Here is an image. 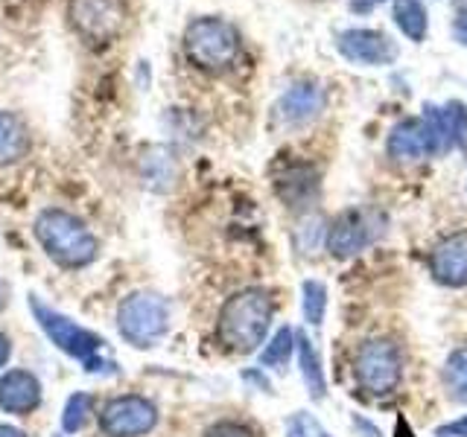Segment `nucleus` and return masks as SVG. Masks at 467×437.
I'll use <instances>...</instances> for the list:
<instances>
[{
	"instance_id": "obj_1",
	"label": "nucleus",
	"mask_w": 467,
	"mask_h": 437,
	"mask_svg": "<svg viewBox=\"0 0 467 437\" xmlns=\"http://www.w3.org/2000/svg\"><path fill=\"white\" fill-rule=\"evenodd\" d=\"M275 300L266 289H243L231 295L216 320V339L231 353H254L266 341V332L272 327Z\"/></svg>"
},
{
	"instance_id": "obj_2",
	"label": "nucleus",
	"mask_w": 467,
	"mask_h": 437,
	"mask_svg": "<svg viewBox=\"0 0 467 437\" xmlns=\"http://www.w3.org/2000/svg\"><path fill=\"white\" fill-rule=\"evenodd\" d=\"M36 239L62 269H85L99 254V242L82 218L67 210L50 208L36 218Z\"/></svg>"
},
{
	"instance_id": "obj_3",
	"label": "nucleus",
	"mask_w": 467,
	"mask_h": 437,
	"mask_svg": "<svg viewBox=\"0 0 467 437\" xmlns=\"http://www.w3.org/2000/svg\"><path fill=\"white\" fill-rule=\"evenodd\" d=\"M29 310H33L44 335H47L65 356L82 361L88 373H114L117 364L102 356V350H106V339H102V335L85 330L82 324L65 318L62 312H56L53 306L41 303L36 295H29Z\"/></svg>"
},
{
	"instance_id": "obj_4",
	"label": "nucleus",
	"mask_w": 467,
	"mask_h": 437,
	"mask_svg": "<svg viewBox=\"0 0 467 437\" xmlns=\"http://www.w3.org/2000/svg\"><path fill=\"white\" fill-rule=\"evenodd\" d=\"M117 330L123 339L138 347H155L170 330V306L155 291H135L117 310Z\"/></svg>"
},
{
	"instance_id": "obj_5",
	"label": "nucleus",
	"mask_w": 467,
	"mask_h": 437,
	"mask_svg": "<svg viewBox=\"0 0 467 437\" xmlns=\"http://www.w3.org/2000/svg\"><path fill=\"white\" fill-rule=\"evenodd\" d=\"M184 53L202 70H225L240 53V36L223 18H199L184 29Z\"/></svg>"
},
{
	"instance_id": "obj_6",
	"label": "nucleus",
	"mask_w": 467,
	"mask_h": 437,
	"mask_svg": "<svg viewBox=\"0 0 467 437\" xmlns=\"http://www.w3.org/2000/svg\"><path fill=\"white\" fill-rule=\"evenodd\" d=\"M354 371H357L359 385L368 393H374V397L391 393L400 385V376H403V359H400L398 344L389 339L365 341L357 350Z\"/></svg>"
},
{
	"instance_id": "obj_7",
	"label": "nucleus",
	"mask_w": 467,
	"mask_h": 437,
	"mask_svg": "<svg viewBox=\"0 0 467 437\" xmlns=\"http://www.w3.org/2000/svg\"><path fill=\"white\" fill-rule=\"evenodd\" d=\"M67 18L82 38L94 44H109L123 33L126 4L123 0H70Z\"/></svg>"
},
{
	"instance_id": "obj_8",
	"label": "nucleus",
	"mask_w": 467,
	"mask_h": 437,
	"mask_svg": "<svg viewBox=\"0 0 467 437\" xmlns=\"http://www.w3.org/2000/svg\"><path fill=\"white\" fill-rule=\"evenodd\" d=\"M158 408L138 393L114 397L102 405L99 412V429L109 437H143L155 429Z\"/></svg>"
},
{
	"instance_id": "obj_9",
	"label": "nucleus",
	"mask_w": 467,
	"mask_h": 437,
	"mask_svg": "<svg viewBox=\"0 0 467 437\" xmlns=\"http://www.w3.org/2000/svg\"><path fill=\"white\" fill-rule=\"evenodd\" d=\"M339 53L354 65L383 67L398 58V44L377 29H345L339 36Z\"/></svg>"
},
{
	"instance_id": "obj_10",
	"label": "nucleus",
	"mask_w": 467,
	"mask_h": 437,
	"mask_svg": "<svg viewBox=\"0 0 467 437\" xmlns=\"http://www.w3.org/2000/svg\"><path fill=\"white\" fill-rule=\"evenodd\" d=\"M377 222L371 218V213L365 210H348L333 222L330 233H327V251L336 259H348L359 254L365 245H368L377 237Z\"/></svg>"
},
{
	"instance_id": "obj_11",
	"label": "nucleus",
	"mask_w": 467,
	"mask_h": 437,
	"mask_svg": "<svg viewBox=\"0 0 467 437\" xmlns=\"http://www.w3.org/2000/svg\"><path fill=\"white\" fill-rule=\"evenodd\" d=\"M432 274L438 283L462 289L467 286V230H459L435 245L432 251Z\"/></svg>"
},
{
	"instance_id": "obj_12",
	"label": "nucleus",
	"mask_w": 467,
	"mask_h": 437,
	"mask_svg": "<svg viewBox=\"0 0 467 437\" xmlns=\"http://www.w3.org/2000/svg\"><path fill=\"white\" fill-rule=\"evenodd\" d=\"M41 405V382L29 371H9L0 376V408L6 414H29Z\"/></svg>"
},
{
	"instance_id": "obj_13",
	"label": "nucleus",
	"mask_w": 467,
	"mask_h": 437,
	"mask_svg": "<svg viewBox=\"0 0 467 437\" xmlns=\"http://www.w3.org/2000/svg\"><path fill=\"white\" fill-rule=\"evenodd\" d=\"M321 106H325L321 85H316V82H298V85L289 87L281 102H277V114H281L284 123L301 126L306 120H313V117L321 111Z\"/></svg>"
},
{
	"instance_id": "obj_14",
	"label": "nucleus",
	"mask_w": 467,
	"mask_h": 437,
	"mask_svg": "<svg viewBox=\"0 0 467 437\" xmlns=\"http://www.w3.org/2000/svg\"><path fill=\"white\" fill-rule=\"evenodd\" d=\"M389 155L394 160H420L423 155H432L423 120H403L394 126L389 135Z\"/></svg>"
},
{
	"instance_id": "obj_15",
	"label": "nucleus",
	"mask_w": 467,
	"mask_h": 437,
	"mask_svg": "<svg viewBox=\"0 0 467 437\" xmlns=\"http://www.w3.org/2000/svg\"><path fill=\"white\" fill-rule=\"evenodd\" d=\"M29 152V131L21 117L0 111V164H18Z\"/></svg>"
},
{
	"instance_id": "obj_16",
	"label": "nucleus",
	"mask_w": 467,
	"mask_h": 437,
	"mask_svg": "<svg viewBox=\"0 0 467 437\" xmlns=\"http://www.w3.org/2000/svg\"><path fill=\"white\" fill-rule=\"evenodd\" d=\"M296 347H298V364H301V376L306 382V391H310L313 400H325L327 393V382H325V371H321V359H318V350L313 347V341L306 339L304 332L296 335Z\"/></svg>"
},
{
	"instance_id": "obj_17",
	"label": "nucleus",
	"mask_w": 467,
	"mask_h": 437,
	"mask_svg": "<svg viewBox=\"0 0 467 437\" xmlns=\"http://www.w3.org/2000/svg\"><path fill=\"white\" fill-rule=\"evenodd\" d=\"M316 187H318V181L310 167H292L277 178V196L296 208V204L306 201L316 193Z\"/></svg>"
},
{
	"instance_id": "obj_18",
	"label": "nucleus",
	"mask_w": 467,
	"mask_h": 437,
	"mask_svg": "<svg viewBox=\"0 0 467 437\" xmlns=\"http://www.w3.org/2000/svg\"><path fill=\"white\" fill-rule=\"evenodd\" d=\"M391 15L406 38L412 41L427 38V6H423V0H394Z\"/></svg>"
},
{
	"instance_id": "obj_19",
	"label": "nucleus",
	"mask_w": 467,
	"mask_h": 437,
	"mask_svg": "<svg viewBox=\"0 0 467 437\" xmlns=\"http://www.w3.org/2000/svg\"><path fill=\"white\" fill-rule=\"evenodd\" d=\"M143 178L152 189H167L175 178L172 160L167 155V149H150L143 158Z\"/></svg>"
},
{
	"instance_id": "obj_20",
	"label": "nucleus",
	"mask_w": 467,
	"mask_h": 437,
	"mask_svg": "<svg viewBox=\"0 0 467 437\" xmlns=\"http://www.w3.org/2000/svg\"><path fill=\"white\" fill-rule=\"evenodd\" d=\"M444 382L450 388V397L462 405H467V347H459L456 353L447 359Z\"/></svg>"
},
{
	"instance_id": "obj_21",
	"label": "nucleus",
	"mask_w": 467,
	"mask_h": 437,
	"mask_svg": "<svg viewBox=\"0 0 467 437\" xmlns=\"http://www.w3.org/2000/svg\"><path fill=\"white\" fill-rule=\"evenodd\" d=\"M292 353H296V332L289 327H281L275 332V339L266 344V350L260 353V364H266V368H284L292 359Z\"/></svg>"
},
{
	"instance_id": "obj_22",
	"label": "nucleus",
	"mask_w": 467,
	"mask_h": 437,
	"mask_svg": "<svg viewBox=\"0 0 467 437\" xmlns=\"http://www.w3.org/2000/svg\"><path fill=\"white\" fill-rule=\"evenodd\" d=\"M301 291H304V318H306V324L321 327V320H325V310H327V289H325V283L306 280L301 286Z\"/></svg>"
},
{
	"instance_id": "obj_23",
	"label": "nucleus",
	"mask_w": 467,
	"mask_h": 437,
	"mask_svg": "<svg viewBox=\"0 0 467 437\" xmlns=\"http://www.w3.org/2000/svg\"><path fill=\"white\" fill-rule=\"evenodd\" d=\"M94 414V400L88 393H73L65 405V414H62V429L65 432H79L85 426V420Z\"/></svg>"
},
{
	"instance_id": "obj_24",
	"label": "nucleus",
	"mask_w": 467,
	"mask_h": 437,
	"mask_svg": "<svg viewBox=\"0 0 467 437\" xmlns=\"http://www.w3.org/2000/svg\"><path fill=\"white\" fill-rule=\"evenodd\" d=\"M441 111V123L447 128V137L450 143H459V146H467V111L459 102H450L447 108H438Z\"/></svg>"
},
{
	"instance_id": "obj_25",
	"label": "nucleus",
	"mask_w": 467,
	"mask_h": 437,
	"mask_svg": "<svg viewBox=\"0 0 467 437\" xmlns=\"http://www.w3.org/2000/svg\"><path fill=\"white\" fill-rule=\"evenodd\" d=\"M204 437H254V432L248 426H243V422L225 420V422H216V426H211L208 432H204Z\"/></svg>"
},
{
	"instance_id": "obj_26",
	"label": "nucleus",
	"mask_w": 467,
	"mask_h": 437,
	"mask_svg": "<svg viewBox=\"0 0 467 437\" xmlns=\"http://www.w3.org/2000/svg\"><path fill=\"white\" fill-rule=\"evenodd\" d=\"M438 437H467V417L441 426V429H438Z\"/></svg>"
},
{
	"instance_id": "obj_27",
	"label": "nucleus",
	"mask_w": 467,
	"mask_h": 437,
	"mask_svg": "<svg viewBox=\"0 0 467 437\" xmlns=\"http://www.w3.org/2000/svg\"><path fill=\"white\" fill-rule=\"evenodd\" d=\"M452 33H456V38H459L462 44H467V9L456 18V26H452Z\"/></svg>"
},
{
	"instance_id": "obj_28",
	"label": "nucleus",
	"mask_w": 467,
	"mask_h": 437,
	"mask_svg": "<svg viewBox=\"0 0 467 437\" xmlns=\"http://www.w3.org/2000/svg\"><path fill=\"white\" fill-rule=\"evenodd\" d=\"M12 356V344H9V335L6 332H0V371H4V364L9 361Z\"/></svg>"
},
{
	"instance_id": "obj_29",
	"label": "nucleus",
	"mask_w": 467,
	"mask_h": 437,
	"mask_svg": "<svg viewBox=\"0 0 467 437\" xmlns=\"http://www.w3.org/2000/svg\"><path fill=\"white\" fill-rule=\"evenodd\" d=\"M377 4H383V0H350V9H354V12H371Z\"/></svg>"
},
{
	"instance_id": "obj_30",
	"label": "nucleus",
	"mask_w": 467,
	"mask_h": 437,
	"mask_svg": "<svg viewBox=\"0 0 467 437\" xmlns=\"http://www.w3.org/2000/svg\"><path fill=\"white\" fill-rule=\"evenodd\" d=\"M0 437H26L21 429H15V426H0Z\"/></svg>"
},
{
	"instance_id": "obj_31",
	"label": "nucleus",
	"mask_w": 467,
	"mask_h": 437,
	"mask_svg": "<svg viewBox=\"0 0 467 437\" xmlns=\"http://www.w3.org/2000/svg\"><path fill=\"white\" fill-rule=\"evenodd\" d=\"M6 300H9V286H6V280H0V310L6 306Z\"/></svg>"
},
{
	"instance_id": "obj_32",
	"label": "nucleus",
	"mask_w": 467,
	"mask_h": 437,
	"mask_svg": "<svg viewBox=\"0 0 467 437\" xmlns=\"http://www.w3.org/2000/svg\"><path fill=\"white\" fill-rule=\"evenodd\" d=\"M56 437H62V434H56Z\"/></svg>"
}]
</instances>
